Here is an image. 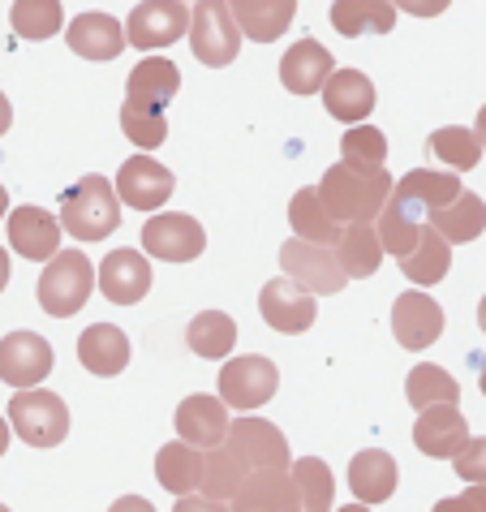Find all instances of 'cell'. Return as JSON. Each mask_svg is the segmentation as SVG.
<instances>
[{"label": "cell", "mask_w": 486, "mask_h": 512, "mask_svg": "<svg viewBox=\"0 0 486 512\" xmlns=\"http://www.w3.org/2000/svg\"><path fill=\"white\" fill-rule=\"evenodd\" d=\"M396 181L388 177V168H357V164H332L319 181V203L336 224H370L379 220L383 203L392 198Z\"/></svg>", "instance_id": "obj_1"}, {"label": "cell", "mask_w": 486, "mask_h": 512, "mask_svg": "<svg viewBox=\"0 0 486 512\" xmlns=\"http://www.w3.org/2000/svg\"><path fill=\"white\" fill-rule=\"evenodd\" d=\"M61 229L74 237V241H104L108 233L121 229V203H117V190H112L108 177H82L74 190H65L61 198Z\"/></svg>", "instance_id": "obj_2"}, {"label": "cell", "mask_w": 486, "mask_h": 512, "mask_svg": "<svg viewBox=\"0 0 486 512\" xmlns=\"http://www.w3.org/2000/svg\"><path fill=\"white\" fill-rule=\"evenodd\" d=\"M95 289V267L82 250H61L56 259L48 263V272L39 276V306L44 315L52 319H69L87 306V297Z\"/></svg>", "instance_id": "obj_3"}, {"label": "cell", "mask_w": 486, "mask_h": 512, "mask_svg": "<svg viewBox=\"0 0 486 512\" xmlns=\"http://www.w3.org/2000/svg\"><path fill=\"white\" fill-rule=\"evenodd\" d=\"M9 422L31 448H56L69 435V409L56 392L31 388L9 401Z\"/></svg>", "instance_id": "obj_4"}, {"label": "cell", "mask_w": 486, "mask_h": 512, "mask_svg": "<svg viewBox=\"0 0 486 512\" xmlns=\"http://www.w3.org/2000/svg\"><path fill=\"white\" fill-rule=\"evenodd\" d=\"M276 383H280V371H276V362H267L263 353H246V358H233V362H224V371H220V405L228 409H259L267 405L271 396H276Z\"/></svg>", "instance_id": "obj_5"}, {"label": "cell", "mask_w": 486, "mask_h": 512, "mask_svg": "<svg viewBox=\"0 0 486 512\" xmlns=\"http://www.w3.org/2000/svg\"><path fill=\"white\" fill-rule=\"evenodd\" d=\"M207 246V233L194 216H181V211H160L142 224V254L164 263H190L198 259Z\"/></svg>", "instance_id": "obj_6"}, {"label": "cell", "mask_w": 486, "mask_h": 512, "mask_svg": "<svg viewBox=\"0 0 486 512\" xmlns=\"http://www.w3.org/2000/svg\"><path fill=\"white\" fill-rule=\"evenodd\" d=\"M190 48L203 65L220 69L237 56L241 48V31L233 22V9L228 5H216V0H207V5H194L190 9Z\"/></svg>", "instance_id": "obj_7"}, {"label": "cell", "mask_w": 486, "mask_h": 512, "mask_svg": "<svg viewBox=\"0 0 486 512\" xmlns=\"http://www.w3.org/2000/svg\"><path fill=\"white\" fill-rule=\"evenodd\" d=\"M224 444L246 461L250 474H263V469H289V439H284L280 426H271L267 418H233L228 422Z\"/></svg>", "instance_id": "obj_8"}, {"label": "cell", "mask_w": 486, "mask_h": 512, "mask_svg": "<svg viewBox=\"0 0 486 512\" xmlns=\"http://www.w3.org/2000/svg\"><path fill=\"white\" fill-rule=\"evenodd\" d=\"M280 267H284V280H293L297 289L310 297L345 289V272H340L336 254L323 246H306V241H297V237L280 246Z\"/></svg>", "instance_id": "obj_9"}, {"label": "cell", "mask_w": 486, "mask_h": 512, "mask_svg": "<svg viewBox=\"0 0 486 512\" xmlns=\"http://www.w3.org/2000/svg\"><path fill=\"white\" fill-rule=\"evenodd\" d=\"M52 375V345L39 332H9L0 340V383L31 392Z\"/></svg>", "instance_id": "obj_10"}, {"label": "cell", "mask_w": 486, "mask_h": 512, "mask_svg": "<svg viewBox=\"0 0 486 512\" xmlns=\"http://www.w3.org/2000/svg\"><path fill=\"white\" fill-rule=\"evenodd\" d=\"M117 203L125 207H134V211H160L168 203V194H173V173L160 164V160H151V155H130V160L121 164V173H117Z\"/></svg>", "instance_id": "obj_11"}, {"label": "cell", "mask_w": 486, "mask_h": 512, "mask_svg": "<svg viewBox=\"0 0 486 512\" xmlns=\"http://www.w3.org/2000/svg\"><path fill=\"white\" fill-rule=\"evenodd\" d=\"M190 31V9L173 0H155V5H134L125 22V44L134 48H168Z\"/></svg>", "instance_id": "obj_12"}, {"label": "cell", "mask_w": 486, "mask_h": 512, "mask_svg": "<svg viewBox=\"0 0 486 512\" xmlns=\"http://www.w3.org/2000/svg\"><path fill=\"white\" fill-rule=\"evenodd\" d=\"M151 263L142 259V250H112L104 263H99V272H95V284H99V293L108 297V302H117V306H134L142 302V297L151 293Z\"/></svg>", "instance_id": "obj_13"}, {"label": "cell", "mask_w": 486, "mask_h": 512, "mask_svg": "<svg viewBox=\"0 0 486 512\" xmlns=\"http://www.w3.org/2000/svg\"><path fill=\"white\" fill-rule=\"evenodd\" d=\"M392 332L400 340V349H431L443 332V310L435 297H426L422 289H409L396 297L392 306Z\"/></svg>", "instance_id": "obj_14"}, {"label": "cell", "mask_w": 486, "mask_h": 512, "mask_svg": "<svg viewBox=\"0 0 486 512\" xmlns=\"http://www.w3.org/2000/svg\"><path fill=\"white\" fill-rule=\"evenodd\" d=\"M177 439L181 444H190L198 452H211V448H220L224 444V435H228V409L220 405V396H203V392H194V396H185V401L177 405Z\"/></svg>", "instance_id": "obj_15"}, {"label": "cell", "mask_w": 486, "mask_h": 512, "mask_svg": "<svg viewBox=\"0 0 486 512\" xmlns=\"http://www.w3.org/2000/svg\"><path fill=\"white\" fill-rule=\"evenodd\" d=\"M413 444L431 461H456V452L469 444V422L456 405L426 409V414H418V422H413Z\"/></svg>", "instance_id": "obj_16"}, {"label": "cell", "mask_w": 486, "mask_h": 512, "mask_svg": "<svg viewBox=\"0 0 486 512\" xmlns=\"http://www.w3.org/2000/svg\"><path fill=\"white\" fill-rule=\"evenodd\" d=\"M181 87V69L164 56H151L130 69V82H125V108H142V112H160L173 104V95Z\"/></svg>", "instance_id": "obj_17"}, {"label": "cell", "mask_w": 486, "mask_h": 512, "mask_svg": "<svg viewBox=\"0 0 486 512\" xmlns=\"http://www.w3.org/2000/svg\"><path fill=\"white\" fill-rule=\"evenodd\" d=\"M259 310H263L267 327H276L284 336L306 332V327H314V315H319L314 297L297 289L293 280H267L259 293Z\"/></svg>", "instance_id": "obj_18"}, {"label": "cell", "mask_w": 486, "mask_h": 512, "mask_svg": "<svg viewBox=\"0 0 486 512\" xmlns=\"http://www.w3.org/2000/svg\"><path fill=\"white\" fill-rule=\"evenodd\" d=\"M9 246L31 263L39 259L52 263L61 254V224L44 207H18V211H9Z\"/></svg>", "instance_id": "obj_19"}, {"label": "cell", "mask_w": 486, "mask_h": 512, "mask_svg": "<svg viewBox=\"0 0 486 512\" xmlns=\"http://www.w3.org/2000/svg\"><path fill=\"white\" fill-rule=\"evenodd\" d=\"M65 44L74 48L87 61H117L125 52V26L112 18V13H78L74 22L65 26Z\"/></svg>", "instance_id": "obj_20"}, {"label": "cell", "mask_w": 486, "mask_h": 512, "mask_svg": "<svg viewBox=\"0 0 486 512\" xmlns=\"http://www.w3.org/2000/svg\"><path fill=\"white\" fill-rule=\"evenodd\" d=\"M332 74H336L332 52H327L323 44H314V39H297L280 61V82H284V91H293V95L323 91Z\"/></svg>", "instance_id": "obj_21"}, {"label": "cell", "mask_w": 486, "mask_h": 512, "mask_svg": "<svg viewBox=\"0 0 486 512\" xmlns=\"http://www.w3.org/2000/svg\"><path fill=\"white\" fill-rule=\"evenodd\" d=\"M78 362L99 379L121 375L125 366H130V336H125L117 323H91L87 332L78 336Z\"/></svg>", "instance_id": "obj_22"}, {"label": "cell", "mask_w": 486, "mask_h": 512, "mask_svg": "<svg viewBox=\"0 0 486 512\" xmlns=\"http://www.w3.org/2000/svg\"><path fill=\"white\" fill-rule=\"evenodd\" d=\"M233 508L241 512H302V495H297L293 478L284 469H263V474H246L241 491L233 495Z\"/></svg>", "instance_id": "obj_23"}, {"label": "cell", "mask_w": 486, "mask_h": 512, "mask_svg": "<svg viewBox=\"0 0 486 512\" xmlns=\"http://www.w3.org/2000/svg\"><path fill=\"white\" fill-rule=\"evenodd\" d=\"M323 104L336 121L362 125L370 112H375V82H370L362 69H336L323 87Z\"/></svg>", "instance_id": "obj_24"}, {"label": "cell", "mask_w": 486, "mask_h": 512, "mask_svg": "<svg viewBox=\"0 0 486 512\" xmlns=\"http://www.w3.org/2000/svg\"><path fill=\"white\" fill-rule=\"evenodd\" d=\"M228 9H233L237 31L246 39H254V44H271V39H280L297 18L293 0H237V5H228Z\"/></svg>", "instance_id": "obj_25"}, {"label": "cell", "mask_w": 486, "mask_h": 512, "mask_svg": "<svg viewBox=\"0 0 486 512\" xmlns=\"http://www.w3.org/2000/svg\"><path fill=\"white\" fill-rule=\"evenodd\" d=\"M349 491L357 495V504H362V508L392 500V491H396V461L388 457V452H379V448L357 452V457L349 461Z\"/></svg>", "instance_id": "obj_26"}, {"label": "cell", "mask_w": 486, "mask_h": 512, "mask_svg": "<svg viewBox=\"0 0 486 512\" xmlns=\"http://www.w3.org/2000/svg\"><path fill=\"white\" fill-rule=\"evenodd\" d=\"M482 229H486V203H482L478 194H469V190L456 194L448 207L431 211V233L443 237L448 246L474 241V237H482Z\"/></svg>", "instance_id": "obj_27"}, {"label": "cell", "mask_w": 486, "mask_h": 512, "mask_svg": "<svg viewBox=\"0 0 486 512\" xmlns=\"http://www.w3.org/2000/svg\"><path fill=\"white\" fill-rule=\"evenodd\" d=\"M418 211H422V207H413L409 198L392 194L388 203H383V211H379V229H375L379 250H388V254H396V259H405V254L418 246V237H422Z\"/></svg>", "instance_id": "obj_28"}, {"label": "cell", "mask_w": 486, "mask_h": 512, "mask_svg": "<svg viewBox=\"0 0 486 512\" xmlns=\"http://www.w3.org/2000/svg\"><path fill=\"white\" fill-rule=\"evenodd\" d=\"M155 478H160L164 491H173L177 500H185V495L203 482V452L173 439V444H164L160 457H155Z\"/></svg>", "instance_id": "obj_29"}, {"label": "cell", "mask_w": 486, "mask_h": 512, "mask_svg": "<svg viewBox=\"0 0 486 512\" xmlns=\"http://www.w3.org/2000/svg\"><path fill=\"white\" fill-rule=\"evenodd\" d=\"M289 224H293L297 241H306V246H323V250H327V246H336V241H340V224L323 211L314 186H306V190L293 194V203H289Z\"/></svg>", "instance_id": "obj_30"}, {"label": "cell", "mask_w": 486, "mask_h": 512, "mask_svg": "<svg viewBox=\"0 0 486 512\" xmlns=\"http://www.w3.org/2000/svg\"><path fill=\"white\" fill-rule=\"evenodd\" d=\"M336 263H340V272H345V280H366V276H375L379 272V259H383V250H379V237L370 224H349L345 233H340L336 241Z\"/></svg>", "instance_id": "obj_31"}, {"label": "cell", "mask_w": 486, "mask_h": 512, "mask_svg": "<svg viewBox=\"0 0 486 512\" xmlns=\"http://www.w3.org/2000/svg\"><path fill=\"white\" fill-rule=\"evenodd\" d=\"M246 474H250L246 461H241L228 444H220V448L203 452V482H198V491H203V500L224 504V500H233V495L241 491Z\"/></svg>", "instance_id": "obj_32"}, {"label": "cell", "mask_w": 486, "mask_h": 512, "mask_svg": "<svg viewBox=\"0 0 486 512\" xmlns=\"http://www.w3.org/2000/svg\"><path fill=\"white\" fill-rule=\"evenodd\" d=\"M405 396H409V405L418 409V414H426V409H439V405H456V401H461V383L443 371V366L422 362V366H413V371H409Z\"/></svg>", "instance_id": "obj_33"}, {"label": "cell", "mask_w": 486, "mask_h": 512, "mask_svg": "<svg viewBox=\"0 0 486 512\" xmlns=\"http://www.w3.org/2000/svg\"><path fill=\"white\" fill-rule=\"evenodd\" d=\"M396 22V5H383V0H336L332 5V26L340 35H383L392 31Z\"/></svg>", "instance_id": "obj_34"}, {"label": "cell", "mask_w": 486, "mask_h": 512, "mask_svg": "<svg viewBox=\"0 0 486 512\" xmlns=\"http://www.w3.org/2000/svg\"><path fill=\"white\" fill-rule=\"evenodd\" d=\"M400 198H409L413 207H422V211H439V207H448L456 194H461V177H452V173H431V168H413V173H405L396 181V190Z\"/></svg>", "instance_id": "obj_35"}, {"label": "cell", "mask_w": 486, "mask_h": 512, "mask_svg": "<svg viewBox=\"0 0 486 512\" xmlns=\"http://www.w3.org/2000/svg\"><path fill=\"white\" fill-rule=\"evenodd\" d=\"M448 267H452V246L443 237H435L431 229H422L418 246L400 259V272H405V280L418 284V289H426V284H439L443 276H448Z\"/></svg>", "instance_id": "obj_36"}, {"label": "cell", "mask_w": 486, "mask_h": 512, "mask_svg": "<svg viewBox=\"0 0 486 512\" xmlns=\"http://www.w3.org/2000/svg\"><path fill=\"white\" fill-rule=\"evenodd\" d=\"M185 340H190V349L198 353V358H228V353L237 349V323L224 315V310H203V315L190 319V332H185Z\"/></svg>", "instance_id": "obj_37"}, {"label": "cell", "mask_w": 486, "mask_h": 512, "mask_svg": "<svg viewBox=\"0 0 486 512\" xmlns=\"http://www.w3.org/2000/svg\"><path fill=\"white\" fill-rule=\"evenodd\" d=\"M293 487L302 495V512H332V495H336V478L327 461L319 457H302L293 465Z\"/></svg>", "instance_id": "obj_38"}, {"label": "cell", "mask_w": 486, "mask_h": 512, "mask_svg": "<svg viewBox=\"0 0 486 512\" xmlns=\"http://www.w3.org/2000/svg\"><path fill=\"white\" fill-rule=\"evenodd\" d=\"M9 26L22 39H31V44H44V39H52L65 26V13L56 0H18L9 9Z\"/></svg>", "instance_id": "obj_39"}, {"label": "cell", "mask_w": 486, "mask_h": 512, "mask_svg": "<svg viewBox=\"0 0 486 512\" xmlns=\"http://www.w3.org/2000/svg\"><path fill=\"white\" fill-rule=\"evenodd\" d=\"M431 151H435V160H443L452 168V173H469V168L482 160V147H478L474 130H461V125L435 130L431 134Z\"/></svg>", "instance_id": "obj_40"}, {"label": "cell", "mask_w": 486, "mask_h": 512, "mask_svg": "<svg viewBox=\"0 0 486 512\" xmlns=\"http://www.w3.org/2000/svg\"><path fill=\"white\" fill-rule=\"evenodd\" d=\"M340 155L345 164H357V168H383L388 160V138L375 125H353V130L340 138Z\"/></svg>", "instance_id": "obj_41"}, {"label": "cell", "mask_w": 486, "mask_h": 512, "mask_svg": "<svg viewBox=\"0 0 486 512\" xmlns=\"http://www.w3.org/2000/svg\"><path fill=\"white\" fill-rule=\"evenodd\" d=\"M121 130L130 142H138L142 151H151L168 138V117H160V112H142V108H121Z\"/></svg>", "instance_id": "obj_42"}, {"label": "cell", "mask_w": 486, "mask_h": 512, "mask_svg": "<svg viewBox=\"0 0 486 512\" xmlns=\"http://www.w3.org/2000/svg\"><path fill=\"white\" fill-rule=\"evenodd\" d=\"M456 474L465 482H474V487H486V435L469 439V444L456 452Z\"/></svg>", "instance_id": "obj_43"}, {"label": "cell", "mask_w": 486, "mask_h": 512, "mask_svg": "<svg viewBox=\"0 0 486 512\" xmlns=\"http://www.w3.org/2000/svg\"><path fill=\"white\" fill-rule=\"evenodd\" d=\"M431 512H486V487H469L461 495H448V500H439Z\"/></svg>", "instance_id": "obj_44"}, {"label": "cell", "mask_w": 486, "mask_h": 512, "mask_svg": "<svg viewBox=\"0 0 486 512\" xmlns=\"http://www.w3.org/2000/svg\"><path fill=\"white\" fill-rule=\"evenodd\" d=\"M173 512H228V508L216 500H203V495H185V500H177Z\"/></svg>", "instance_id": "obj_45"}, {"label": "cell", "mask_w": 486, "mask_h": 512, "mask_svg": "<svg viewBox=\"0 0 486 512\" xmlns=\"http://www.w3.org/2000/svg\"><path fill=\"white\" fill-rule=\"evenodd\" d=\"M108 512H155V504H151V500H142V495H121V500L112 504Z\"/></svg>", "instance_id": "obj_46"}, {"label": "cell", "mask_w": 486, "mask_h": 512, "mask_svg": "<svg viewBox=\"0 0 486 512\" xmlns=\"http://www.w3.org/2000/svg\"><path fill=\"white\" fill-rule=\"evenodd\" d=\"M9 121H13V104L5 99V91H0V138H5V130H9Z\"/></svg>", "instance_id": "obj_47"}, {"label": "cell", "mask_w": 486, "mask_h": 512, "mask_svg": "<svg viewBox=\"0 0 486 512\" xmlns=\"http://www.w3.org/2000/svg\"><path fill=\"white\" fill-rule=\"evenodd\" d=\"M474 138H478V147H486V104L478 108V130H474Z\"/></svg>", "instance_id": "obj_48"}, {"label": "cell", "mask_w": 486, "mask_h": 512, "mask_svg": "<svg viewBox=\"0 0 486 512\" xmlns=\"http://www.w3.org/2000/svg\"><path fill=\"white\" fill-rule=\"evenodd\" d=\"M5 284H9V254L0 246V293H5Z\"/></svg>", "instance_id": "obj_49"}, {"label": "cell", "mask_w": 486, "mask_h": 512, "mask_svg": "<svg viewBox=\"0 0 486 512\" xmlns=\"http://www.w3.org/2000/svg\"><path fill=\"white\" fill-rule=\"evenodd\" d=\"M5 452H9V422L0 418V457H5Z\"/></svg>", "instance_id": "obj_50"}, {"label": "cell", "mask_w": 486, "mask_h": 512, "mask_svg": "<svg viewBox=\"0 0 486 512\" xmlns=\"http://www.w3.org/2000/svg\"><path fill=\"white\" fill-rule=\"evenodd\" d=\"M409 13H439V5H405Z\"/></svg>", "instance_id": "obj_51"}, {"label": "cell", "mask_w": 486, "mask_h": 512, "mask_svg": "<svg viewBox=\"0 0 486 512\" xmlns=\"http://www.w3.org/2000/svg\"><path fill=\"white\" fill-rule=\"evenodd\" d=\"M478 327H482V332H486V297H482V302H478Z\"/></svg>", "instance_id": "obj_52"}, {"label": "cell", "mask_w": 486, "mask_h": 512, "mask_svg": "<svg viewBox=\"0 0 486 512\" xmlns=\"http://www.w3.org/2000/svg\"><path fill=\"white\" fill-rule=\"evenodd\" d=\"M5 211H9V194H5V186H0V220H5Z\"/></svg>", "instance_id": "obj_53"}, {"label": "cell", "mask_w": 486, "mask_h": 512, "mask_svg": "<svg viewBox=\"0 0 486 512\" xmlns=\"http://www.w3.org/2000/svg\"><path fill=\"white\" fill-rule=\"evenodd\" d=\"M336 512H370V508H362V504H345V508H336Z\"/></svg>", "instance_id": "obj_54"}, {"label": "cell", "mask_w": 486, "mask_h": 512, "mask_svg": "<svg viewBox=\"0 0 486 512\" xmlns=\"http://www.w3.org/2000/svg\"><path fill=\"white\" fill-rule=\"evenodd\" d=\"M478 383H482V396H486V362H482V371H478Z\"/></svg>", "instance_id": "obj_55"}, {"label": "cell", "mask_w": 486, "mask_h": 512, "mask_svg": "<svg viewBox=\"0 0 486 512\" xmlns=\"http://www.w3.org/2000/svg\"><path fill=\"white\" fill-rule=\"evenodd\" d=\"M0 512H9V508H5V504H0Z\"/></svg>", "instance_id": "obj_56"}, {"label": "cell", "mask_w": 486, "mask_h": 512, "mask_svg": "<svg viewBox=\"0 0 486 512\" xmlns=\"http://www.w3.org/2000/svg\"><path fill=\"white\" fill-rule=\"evenodd\" d=\"M233 512H241V508H233Z\"/></svg>", "instance_id": "obj_57"}]
</instances>
